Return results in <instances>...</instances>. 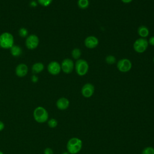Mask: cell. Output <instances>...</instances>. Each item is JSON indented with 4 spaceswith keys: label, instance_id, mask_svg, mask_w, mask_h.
<instances>
[{
    "label": "cell",
    "instance_id": "484cf974",
    "mask_svg": "<svg viewBox=\"0 0 154 154\" xmlns=\"http://www.w3.org/2000/svg\"><path fill=\"white\" fill-rule=\"evenodd\" d=\"M4 128H5L4 123L2 121L0 120V131H2L4 129Z\"/></svg>",
    "mask_w": 154,
    "mask_h": 154
},
{
    "label": "cell",
    "instance_id": "4fadbf2b",
    "mask_svg": "<svg viewBox=\"0 0 154 154\" xmlns=\"http://www.w3.org/2000/svg\"><path fill=\"white\" fill-rule=\"evenodd\" d=\"M28 71V67L25 64H20L16 68V74L17 76H25Z\"/></svg>",
    "mask_w": 154,
    "mask_h": 154
},
{
    "label": "cell",
    "instance_id": "4dcf8cb0",
    "mask_svg": "<svg viewBox=\"0 0 154 154\" xmlns=\"http://www.w3.org/2000/svg\"><path fill=\"white\" fill-rule=\"evenodd\" d=\"M153 63H154V57H153Z\"/></svg>",
    "mask_w": 154,
    "mask_h": 154
},
{
    "label": "cell",
    "instance_id": "9a60e30c",
    "mask_svg": "<svg viewBox=\"0 0 154 154\" xmlns=\"http://www.w3.org/2000/svg\"><path fill=\"white\" fill-rule=\"evenodd\" d=\"M44 65L42 63H36L32 66V72L34 73H38L43 71Z\"/></svg>",
    "mask_w": 154,
    "mask_h": 154
},
{
    "label": "cell",
    "instance_id": "ffe728a7",
    "mask_svg": "<svg viewBox=\"0 0 154 154\" xmlns=\"http://www.w3.org/2000/svg\"><path fill=\"white\" fill-rule=\"evenodd\" d=\"M141 154H154V148L152 147H146L143 149Z\"/></svg>",
    "mask_w": 154,
    "mask_h": 154
},
{
    "label": "cell",
    "instance_id": "e0dca14e",
    "mask_svg": "<svg viewBox=\"0 0 154 154\" xmlns=\"http://www.w3.org/2000/svg\"><path fill=\"white\" fill-rule=\"evenodd\" d=\"M78 6L81 9H86L88 7L90 2L88 0H78Z\"/></svg>",
    "mask_w": 154,
    "mask_h": 154
},
{
    "label": "cell",
    "instance_id": "6da1fadb",
    "mask_svg": "<svg viewBox=\"0 0 154 154\" xmlns=\"http://www.w3.org/2000/svg\"><path fill=\"white\" fill-rule=\"evenodd\" d=\"M82 147V141L77 137H73L69 140L66 147L70 154H76L80 152Z\"/></svg>",
    "mask_w": 154,
    "mask_h": 154
},
{
    "label": "cell",
    "instance_id": "ac0fdd59",
    "mask_svg": "<svg viewBox=\"0 0 154 154\" xmlns=\"http://www.w3.org/2000/svg\"><path fill=\"white\" fill-rule=\"evenodd\" d=\"M72 57L75 60H78L81 56V51L79 48H74L72 51Z\"/></svg>",
    "mask_w": 154,
    "mask_h": 154
},
{
    "label": "cell",
    "instance_id": "44dd1931",
    "mask_svg": "<svg viewBox=\"0 0 154 154\" xmlns=\"http://www.w3.org/2000/svg\"><path fill=\"white\" fill-rule=\"evenodd\" d=\"M48 125L50 128H54L57 126L58 122H57V120L55 119H51L48 120Z\"/></svg>",
    "mask_w": 154,
    "mask_h": 154
},
{
    "label": "cell",
    "instance_id": "5b68a950",
    "mask_svg": "<svg viewBox=\"0 0 154 154\" xmlns=\"http://www.w3.org/2000/svg\"><path fill=\"white\" fill-rule=\"evenodd\" d=\"M148 40L146 38H139L137 39L134 44L133 48L135 51L137 53H143L148 48Z\"/></svg>",
    "mask_w": 154,
    "mask_h": 154
},
{
    "label": "cell",
    "instance_id": "9c48e42d",
    "mask_svg": "<svg viewBox=\"0 0 154 154\" xmlns=\"http://www.w3.org/2000/svg\"><path fill=\"white\" fill-rule=\"evenodd\" d=\"M94 92V86L91 83L85 84L81 88V94L85 98H89L93 96Z\"/></svg>",
    "mask_w": 154,
    "mask_h": 154
},
{
    "label": "cell",
    "instance_id": "ba28073f",
    "mask_svg": "<svg viewBox=\"0 0 154 154\" xmlns=\"http://www.w3.org/2000/svg\"><path fill=\"white\" fill-rule=\"evenodd\" d=\"M38 43H39V39L38 37L34 34L28 36L25 41L26 46L29 49H34L36 48L38 46Z\"/></svg>",
    "mask_w": 154,
    "mask_h": 154
},
{
    "label": "cell",
    "instance_id": "5bb4252c",
    "mask_svg": "<svg viewBox=\"0 0 154 154\" xmlns=\"http://www.w3.org/2000/svg\"><path fill=\"white\" fill-rule=\"evenodd\" d=\"M138 34L141 38H146L149 34V30L148 28L144 25L140 26L137 29Z\"/></svg>",
    "mask_w": 154,
    "mask_h": 154
},
{
    "label": "cell",
    "instance_id": "cb8c5ba5",
    "mask_svg": "<svg viewBox=\"0 0 154 154\" xmlns=\"http://www.w3.org/2000/svg\"><path fill=\"white\" fill-rule=\"evenodd\" d=\"M53 150L51 148H46L44 150V153L45 154H53Z\"/></svg>",
    "mask_w": 154,
    "mask_h": 154
},
{
    "label": "cell",
    "instance_id": "83f0119b",
    "mask_svg": "<svg viewBox=\"0 0 154 154\" xmlns=\"http://www.w3.org/2000/svg\"><path fill=\"white\" fill-rule=\"evenodd\" d=\"M133 0H121V1L125 4H129L131 3Z\"/></svg>",
    "mask_w": 154,
    "mask_h": 154
},
{
    "label": "cell",
    "instance_id": "8fae6325",
    "mask_svg": "<svg viewBox=\"0 0 154 154\" xmlns=\"http://www.w3.org/2000/svg\"><path fill=\"white\" fill-rule=\"evenodd\" d=\"M48 70L50 74L57 75L59 74L61 70V64L55 61H51L48 66Z\"/></svg>",
    "mask_w": 154,
    "mask_h": 154
},
{
    "label": "cell",
    "instance_id": "8992f818",
    "mask_svg": "<svg viewBox=\"0 0 154 154\" xmlns=\"http://www.w3.org/2000/svg\"><path fill=\"white\" fill-rule=\"evenodd\" d=\"M132 66L131 60L128 58H122L117 63V68L120 72L123 73L129 72L131 69Z\"/></svg>",
    "mask_w": 154,
    "mask_h": 154
},
{
    "label": "cell",
    "instance_id": "7402d4cb",
    "mask_svg": "<svg viewBox=\"0 0 154 154\" xmlns=\"http://www.w3.org/2000/svg\"><path fill=\"white\" fill-rule=\"evenodd\" d=\"M53 0H37L38 2L43 7H47L49 5Z\"/></svg>",
    "mask_w": 154,
    "mask_h": 154
},
{
    "label": "cell",
    "instance_id": "f546056e",
    "mask_svg": "<svg viewBox=\"0 0 154 154\" xmlns=\"http://www.w3.org/2000/svg\"><path fill=\"white\" fill-rule=\"evenodd\" d=\"M0 154H4V153H3L2 151L0 150Z\"/></svg>",
    "mask_w": 154,
    "mask_h": 154
},
{
    "label": "cell",
    "instance_id": "d6986e66",
    "mask_svg": "<svg viewBox=\"0 0 154 154\" xmlns=\"http://www.w3.org/2000/svg\"><path fill=\"white\" fill-rule=\"evenodd\" d=\"M105 62L108 64H113L116 62V58L112 55H108L105 58Z\"/></svg>",
    "mask_w": 154,
    "mask_h": 154
},
{
    "label": "cell",
    "instance_id": "4316f807",
    "mask_svg": "<svg viewBox=\"0 0 154 154\" xmlns=\"http://www.w3.org/2000/svg\"><path fill=\"white\" fill-rule=\"evenodd\" d=\"M31 79H32V82H36V81H37L38 78H37V77L35 75H33V76H32Z\"/></svg>",
    "mask_w": 154,
    "mask_h": 154
},
{
    "label": "cell",
    "instance_id": "f1b7e54d",
    "mask_svg": "<svg viewBox=\"0 0 154 154\" xmlns=\"http://www.w3.org/2000/svg\"><path fill=\"white\" fill-rule=\"evenodd\" d=\"M62 154H70L68 152H63Z\"/></svg>",
    "mask_w": 154,
    "mask_h": 154
},
{
    "label": "cell",
    "instance_id": "2e32d148",
    "mask_svg": "<svg viewBox=\"0 0 154 154\" xmlns=\"http://www.w3.org/2000/svg\"><path fill=\"white\" fill-rule=\"evenodd\" d=\"M10 52L13 56L18 57V56L22 54V49L20 48V47H19L18 46L13 45L10 48Z\"/></svg>",
    "mask_w": 154,
    "mask_h": 154
},
{
    "label": "cell",
    "instance_id": "7a4b0ae2",
    "mask_svg": "<svg viewBox=\"0 0 154 154\" xmlns=\"http://www.w3.org/2000/svg\"><path fill=\"white\" fill-rule=\"evenodd\" d=\"M33 116L34 120L37 122L42 123L48 121L49 114L45 108L42 106H38L34 109L33 112Z\"/></svg>",
    "mask_w": 154,
    "mask_h": 154
},
{
    "label": "cell",
    "instance_id": "52a82bcc",
    "mask_svg": "<svg viewBox=\"0 0 154 154\" xmlns=\"http://www.w3.org/2000/svg\"><path fill=\"white\" fill-rule=\"evenodd\" d=\"M61 68L64 73H70L75 68V63L71 59L65 58L61 62Z\"/></svg>",
    "mask_w": 154,
    "mask_h": 154
},
{
    "label": "cell",
    "instance_id": "d4e9b609",
    "mask_svg": "<svg viewBox=\"0 0 154 154\" xmlns=\"http://www.w3.org/2000/svg\"><path fill=\"white\" fill-rule=\"evenodd\" d=\"M148 43L149 45H150L151 46H154V35L152 36L151 37H150V38L148 40Z\"/></svg>",
    "mask_w": 154,
    "mask_h": 154
},
{
    "label": "cell",
    "instance_id": "603a6c76",
    "mask_svg": "<svg viewBox=\"0 0 154 154\" xmlns=\"http://www.w3.org/2000/svg\"><path fill=\"white\" fill-rule=\"evenodd\" d=\"M28 30L26 28H22L19 30V34L22 37H25L26 36L28 35Z\"/></svg>",
    "mask_w": 154,
    "mask_h": 154
},
{
    "label": "cell",
    "instance_id": "3957f363",
    "mask_svg": "<svg viewBox=\"0 0 154 154\" xmlns=\"http://www.w3.org/2000/svg\"><path fill=\"white\" fill-rule=\"evenodd\" d=\"M89 69V65L87 61L84 59H78L75 63V70L79 76H84Z\"/></svg>",
    "mask_w": 154,
    "mask_h": 154
},
{
    "label": "cell",
    "instance_id": "30bf717a",
    "mask_svg": "<svg viewBox=\"0 0 154 154\" xmlns=\"http://www.w3.org/2000/svg\"><path fill=\"white\" fill-rule=\"evenodd\" d=\"M84 45L88 49H93L99 45V40L95 36L90 35L87 37L84 40Z\"/></svg>",
    "mask_w": 154,
    "mask_h": 154
},
{
    "label": "cell",
    "instance_id": "277c9868",
    "mask_svg": "<svg viewBox=\"0 0 154 154\" xmlns=\"http://www.w3.org/2000/svg\"><path fill=\"white\" fill-rule=\"evenodd\" d=\"M14 45V37L9 32H4L0 35V46L4 49H10Z\"/></svg>",
    "mask_w": 154,
    "mask_h": 154
},
{
    "label": "cell",
    "instance_id": "7c38bea8",
    "mask_svg": "<svg viewBox=\"0 0 154 154\" xmlns=\"http://www.w3.org/2000/svg\"><path fill=\"white\" fill-rule=\"evenodd\" d=\"M69 100L66 97H60L56 102V106L60 110L66 109L69 107Z\"/></svg>",
    "mask_w": 154,
    "mask_h": 154
}]
</instances>
